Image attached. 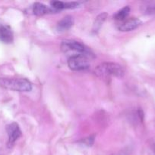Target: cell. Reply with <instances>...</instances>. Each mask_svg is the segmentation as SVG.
<instances>
[{
    "label": "cell",
    "mask_w": 155,
    "mask_h": 155,
    "mask_svg": "<svg viewBox=\"0 0 155 155\" xmlns=\"http://www.w3.org/2000/svg\"><path fill=\"white\" fill-rule=\"evenodd\" d=\"M95 73L98 77L102 78H109L110 77L122 78L125 74L124 69L121 65L112 62H105L97 66L95 69Z\"/></svg>",
    "instance_id": "1"
},
{
    "label": "cell",
    "mask_w": 155,
    "mask_h": 155,
    "mask_svg": "<svg viewBox=\"0 0 155 155\" xmlns=\"http://www.w3.org/2000/svg\"><path fill=\"white\" fill-rule=\"evenodd\" d=\"M0 86L18 92H29L32 89L31 83L25 78L0 79Z\"/></svg>",
    "instance_id": "2"
},
{
    "label": "cell",
    "mask_w": 155,
    "mask_h": 155,
    "mask_svg": "<svg viewBox=\"0 0 155 155\" xmlns=\"http://www.w3.org/2000/svg\"><path fill=\"white\" fill-rule=\"evenodd\" d=\"M61 48L65 54L71 53L72 54L71 56L81 54V55H85L88 57L91 55L90 51L85 47V45L75 40L67 39V40L63 41L61 45Z\"/></svg>",
    "instance_id": "3"
},
{
    "label": "cell",
    "mask_w": 155,
    "mask_h": 155,
    "mask_svg": "<svg viewBox=\"0 0 155 155\" xmlns=\"http://www.w3.org/2000/svg\"><path fill=\"white\" fill-rule=\"evenodd\" d=\"M68 65L70 69L75 71H85L90 67L88 57L81 54L71 56L68 61Z\"/></svg>",
    "instance_id": "4"
},
{
    "label": "cell",
    "mask_w": 155,
    "mask_h": 155,
    "mask_svg": "<svg viewBox=\"0 0 155 155\" xmlns=\"http://www.w3.org/2000/svg\"><path fill=\"white\" fill-rule=\"evenodd\" d=\"M7 133L9 136V144H13L21 136V131L17 123H12L7 126Z\"/></svg>",
    "instance_id": "5"
},
{
    "label": "cell",
    "mask_w": 155,
    "mask_h": 155,
    "mask_svg": "<svg viewBox=\"0 0 155 155\" xmlns=\"http://www.w3.org/2000/svg\"><path fill=\"white\" fill-rule=\"evenodd\" d=\"M141 24V21L136 18H129V19L123 21L121 24L119 25L118 29L120 31L129 32L135 30L137 27H139Z\"/></svg>",
    "instance_id": "6"
},
{
    "label": "cell",
    "mask_w": 155,
    "mask_h": 155,
    "mask_svg": "<svg viewBox=\"0 0 155 155\" xmlns=\"http://www.w3.org/2000/svg\"><path fill=\"white\" fill-rule=\"evenodd\" d=\"M14 40V35L10 27L0 24V41L4 43H12Z\"/></svg>",
    "instance_id": "7"
},
{
    "label": "cell",
    "mask_w": 155,
    "mask_h": 155,
    "mask_svg": "<svg viewBox=\"0 0 155 155\" xmlns=\"http://www.w3.org/2000/svg\"><path fill=\"white\" fill-rule=\"evenodd\" d=\"M74 24V20H73L72 17L65 16V18H62L57 24V30L60 32L66 31L68 29L71 28L72 25Z\"/></svg>",
    "instance_id": "8"
},
{
    "label": "cell",
    "mask_w": 155,
    "mask_h": 155,
    "mask_svg": "<svg viewBox=\"0 0 155 155\" xmlns=\"http://www.w3.org/2000/svg\"><path fill=\"white\" fill-rule=\"evenodd\" d=\"M51 5L57 10H61V9L64 8H74L78 7V3L75 2H64L61 1H53L51 2Z\"/></svg>",
    "instance_id": "9"
},
{
    "label": "cell",
    "mask_w": 155,
    "mask_h": 155,
    "mask_svg": "<svg viewBox=\"0 0 155 155\" xmlns=\"http://www.w3.org/2000/svg\"><path fill=\"white\" fill-rule=\"evenodd\" d=\"M50 12V8L43 3L36 2L33 5V12L36 16H42V15L49 13Z\"/></svg>",
    "instance_id": "10"
},
{
    "label": "cell",
    "mask_w": 155,
    "mask_h": 155,
    "mask_svg": "<svg viewBox=\"0 0 155 155\" xmlns=\"http://www.w3.org/2000/svg\"><path fill=\"white\" fill-rule=\"evenodd\" d=\"M107 18V14L106 13H102L100 15H99L96 18L95 21L94 23V25H93V32L94 33H97L99 30L100 29V27H102L103 24L104 23L105 20Z\"/></svg>",
    "instance_id": "11"
},
{
    "label": "cell",
    "mask_w": 155,
    "mask_h": 155,
    "mask_svg": "<svg viewBox=\"0 0 155 155\" xmlns=\"http://www.w3.org/2000/svg\"><path fill=\"white\" fill-rule=\"evenodd\" d=\"M129 12H130V8L129 6H126L115 14V15L113 16L114 19L117 20V21H123L125 18H127Z\"/></svg>",
    "instance_id": "12"
},
{
    "label": "cell",
    "mask_w": 155,
    "mask_h": 155,
    "mask_svg": "<svg viewBox=\"0 0 155 155\" xmlns=\"http://www.w3.org/2000/svg\"><path fill=\"white\" fill-rule=\"evenodd\" d=\"M144 13L147 15H155V2H148L147 5L143 6Z\"/></svg>",
    "instance_id": "13"
}]
</instances>
